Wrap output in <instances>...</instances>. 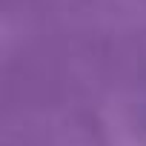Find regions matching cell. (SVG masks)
Masks as SVG:
<instances>
[]
</instances>
